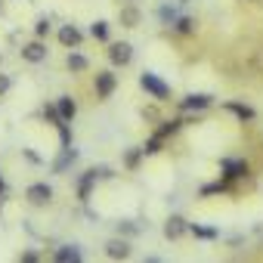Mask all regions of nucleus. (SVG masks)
Listing matches in <instances>:
<instances>
[{"mask_svg": "<svg viewBox=\"0 0 263 263\" xmlns=\"http://www.w3.org/2000/svg\"><path fill=\"white\" fill-rule=\"evenodd\" d=\"M140 87H143L149 96H155L158 102H167V99H171V87H167L158 74H152V71H143V74H140Z\"/></svg>", "mask_w": 263, "mask_h": 263, "instance_id": "f257e3e1", "label": "nucleus"}, {"mask_svg": "<svg viewBox=\"0 0 263 263\" xmlns=\"http://www.w3.org/2000/svg\"><path fill=\"white\" fill-rule=\"evenodd\" d=\"M25 201L34 204V208H47V204L53 201V186H47V183H31V186L25 189Z\"/></svg>", "mask_w": 263, "mask_h": 263, "instance_id": "f03ea898", "label": "nucleus"}, {"mask_svg": "<svg viewBox=\"0 0 263 263\" xmlns=\"http://www.w3.org/2000/svg\"><path fill=\"white\" fill-rule=\"evenodd\" d=\"M130 59H134V47H130L127 41H118V44H108V62L111 65H130Z\"/></svg>", "mask_w": 263, "mask_h": 263, "instance_id": "7ed1b4c3", "label": "nucleus"}, {"mask_svg": "<svg viewBox=\"0 0 263 263\" xmlns=\"http://www.w3.org/2000/svg\"><path fill=\"white\" fill-rule=\"evenodd\" d=\"M211 105H214V96H208V93H189L186 99H180L183 111H204Z\"/></svg>", "mask_w": 263, "mask_h": 263, "instance_id": "20e7f679", "label": "nucleus"}, {"mask_svg": "<svg viewBox=\"0 0 263 263\" xmlns=\"http://www.w3.org/2000/svg\"><path fill=\"white\" fill-rule=\"evenodd\" d=\"M115 87H118V74L115 71H99L96 74V96L99 99H108L115 93Z\"/></svg>", "mask_w": 263, "mask_h": 263, "instance_id": "39448f33", "label": "nucleus"}, {"mask_svg": "<svg viewBox=\"0 0 263 263\" xmlns=\"http://www.w3.org/2000/svg\"><path fill=\"white\" fill-rule=\"evenodd\" d=\"M223 180H238V177H248V161H241V158H223Z\"/></svg>", "mask_w": 263, "mask_h": 263, "instance_id": "423d86ee", "label": "nucleus"}, {"mask_svg": "<svg viewBox=\"0 0 263 263\" xmlns=\"http://www.w3.org/2000/svg\"><path fill=\"white\" fill-rule=\"evenodd\" d=\"M22 59L25 62H31V65H37V62H44L47 59V44L37 37V41H31V44H25L22 47Z\"/></svg>", "mask_w": 263, "mask_h": 263, "instance_id": "0eeeda50", "label": "nucleus"}, {"mask_svg": "<svg viewBox=\"0 0 263 263\" xmlns=\"http://www.w3.org/2000/svg\"><path fill=\"white\" fill-rule=\"evenodd\" d=\"M105 257H111V260H127V257H130V241H127V238H108V241H105Z\"/></svg>", "mask_w": 263, "mask_h": 263, "instance_id": "6e6552de", "label": "nucleus"}, {"mask_svg": "<svg viewBox=\"0 0 263 263\" xmlns=\"http://www.w3.org/2000/svg\"><path fill=\"white\" fill-rule=\"evenodd\" d=\"M186 232H189V223H186L183 217H177V214H174V217H171V220L164 223V238H171V241L183 238Z\"/></svg>", "mask_w": 263, "mask_h": 263, "instance_id": "1a4fd4ad", "label": "nucleus"}, {"mask_svg": "<svg viewBox=\"0 0 263 263\" xmlns=\"http://www.w3.org/2000/svg\"><path fill=\"white\" fill-rule=\"evenodd\" d=\"M53 260H56V263H81V260H84V254H81V248H78V245H62V248H56V251H53Z\"/></svg>", "mask_w": 263, "mask_h": 263, "instance_id": "9d476101", "label": "nucleus"}, {"mask_svg": "<svg viewBox=\"0 0 263 263\" xmlns=\"http://www.w3.org/2000/svg\"><path fill=\"white\" fill-rule=\"evenodd\" d=\"M81 41H84V34H81L74 25H62V28H59V44H62V47L78 50V47H81Z\"/></svg>", "mask_w": 263, "mask_h": 263, "instance_id": "9b49d317", "label": "nucleus"}, {"mask_svg": "<svg viewBox=\"0 0 263 263\" xmlns=\"http://www.w3.org/2000/svg\"><path fill=\"white\" fill-rule=\"evenodd\" d=\"M96 180H99V167H93V171H87V174L81 177V183H78V198H81V201L90 198V189L96 186Z\"/></svg>", "mask_w": 263, "mask_h": 263, "instance_id": "f8f14e48", "label": "nucleus"}, {"mask_svg": "<svg viewBox=\"0 0 263 263\" xmlns=\"http://www.w3.org/2000/svg\"><path fill=\"white\" fill-rule=\"evenodd\" d=\"M74 161H78V152H74L71 146H62V155L53 161V171H56V174H65V171H68Z\"/></svg>", "mask_w": 263, "mask_h": 263, "instance_id": "ddd939ff", "label": "nucleus"}, {"mask_svg": "<svg viewBox=\"0 0 263 263\" xmlns=\"http://www.w3.org/2000/svg\"><path fill=\"white\" fill-rule=\"evenodd\" d=\"M56 111H59V118L68 124V121L78 115V105H74V99H71V96H59V102H56Z\"/></svg>", "mask_w": 263, "mask_h": 263, "instance_id": "4468645a", "label": "nucleus"}, {"mask_svg": "<svg viewBox=\"0 0 263 263\" xmlns=\"http://www.w3.org/2000/svg\"><path fill=\"white\" fill-rule=\"evenodd\" d=\"M226 111H232L238 121H254V115H257V111H254L251 105H245V102H226Z\"/></svg>", "mask_w": 263, "mask_h": 263, "instance_id": "2eb2a0df", "label": "nucleus"}, {"mask_svg": "<svg viewBox=\"0 0 263 263\" xmlns=\"http://www.w3.org/2000/svg\"><path fill=\"white\" fill-rule=\"evenodd\" d=\"M140 19H143V16H140L137 7H124V10H121V25H124V28H137Z\"/></svg>", "mask_w": 263, "mask_h": 263, "instance_id": "dca6fc26", "label": "nucleus"}, {"mask_svg": "<svg viewBox=\"0 0 263 263\" xmlns=\"http://www.w3.org/2000/svg\"><path fill=\"white\" fill-rule=\"evenodd\" d=\"M65 65H68V71H74V74H78V71H87V68H90V62H87V56H81V53H74V50L68 53V59H65Z\"/></svg>", "mask_w": 263, "mask_h": 263, "instance_id": "f3484780", "label": "nucleus"}, {"mask_svg": "<svg viewBox=\"0 0 263 263\" xmlns=\"http://www.w3.org/2000/svg\"><path fill=\"white\" fill-rule=\"evenodd\" d=\"M189 232H192L195 238H217V235H220L214 226H195V223H189Z\"/></svg>", "mask_w": 263, "mask_h": 263, "instance_id": "a211bd4d", "label": "nucleus"}, {"mask_svg": "<svg viewBox=\"0 0 263 263\" xmlns=\"http://www.w3.org/2000/svg\"><path fill=\"white\" fill-rule=\"evenodd\" d=\"M90 34H93V41H108V22H93L90 25Z\"/></svg>", "mask_w": 263, "mask_h": 263, "instance_id": "6ab92c4d", "label": "nucleus"}, {"mask_svg": "<svg viewBox=\"0 0 263 263\" xmlns=\"http://www.w3.org/2000/svg\"><path fill=\"white\" fill-rule=\"evenodd\" d=\"M180 127H183V121H180V118H174V121H164V127L158 130V137H161V140H167L171 134H177Z\"/></svg>", "mask_w": 263, "mask_h": 263, "instance_id": "aec40b11", "label": "nucleus"}, {"mask_svg": "<svg viewBox=\"0 0 263 263\" xmlns=\"http://www.w3.org/2000/svg\"><path fill=\"white\" fill-rule=\"evenodd\" d=\"M174 28H177L180 34H192V31H195V22L186 19V16H177V19H174Z\"/></svg>", "mask_w": 263, "mask_h": 263, "instance_id": "412c9836", "label": "nucleus"}, {"mask_svg": "<svg viewBox=\"0 0 263 263\" xmlns=\"http://www.w3.org/2000/svg\"><path fill=\"white\" fill-rule=\"evenodd\" d=\"M140 158H143V149H127V155H124V167L134 171V167L140 164Z\"/></svg>", "mask_w": 263, "mask_h": 263, "instance_id": "4be33fe9", "label": "nucleus"}, {"mask_svg": "<svg viewBox=\"0 0 263 263\" xmlns=\"http://www.w3.org/2000/svg\"><path fill=\"white\" fill-rule=\"evenodd\" d=\"M161 143H164V140H161V137L155 134V137H152V140H149V143L143 146V155H158V152H161Z\"/></svg>", "mask_w": 263, "mask_h": 263, "instance_id": "5701e85b", "label": "nucleus"}, {"mask_svg": "<svg viewBox=\"0 0 263 263\" xmlns=\"http://www.w3.org/2000/svg\"><path fill=\"white\" fill-rule=\"evenodd\" d=\"M44 118L53 124V127H59V124H65L62 118H59V111H56V105H44Z\"/></svg>", "mask_w": 263, "mask_h": 263, "instance_id": "b1692460", "label": "nucleus"}, {"mask_svg": "<svg viewBox=\"0 0 263 263\" xmlns=\"http://www.w3.org/2000/svg\"><path fill=\"white\" fill-rule=\"evenodd\" d=\"M34 34H37L41 41L50 34V19H47V16H41V19H37V25H34Z\"/></svg>", "mask_w": 263, "mask_h": 263, "instance_id": "393cba45", "label": "nucleus"}, {"mask_svg": "<svg viewBox=\"0 0 263 263\" xmlns=\"http://www.w3.org/2000/svg\"><path fill=\"white\" fill-rule=\"evenodd\" d=\"M118 232H124V235H137L140 226H137V223H130V220H124V223H118Z\"/></svg>", "mask_w": 263, "mask_h": 263, "instance_id": "a878e982", "label": "nucleus"}, {"mask_svg": "<svg viewBox=\"0 0 263 263\" xmlns=\"http://www.w3.org/2000/svg\"><path fill=\"white\" fill-rule=\"evenodd\" d=\"M59 140H62V146H71V130H68V124H59Z\"/></svg>", "mask_w": 263, "mask_h": 263, "instance_id": "bb28decb", "label": "nucleus"}, {"mask_svg": "<svg viewBox=\"0 0 263 263\" xmlns=\"http://www.w3.org/2000/svg\"><path fill=\"white\" fill-rule=\"evenodd\" d=\"M158 16H161V22H174V19H177V10H174V7H161Z\"/></svg>", "mask_w": 263, "mask_h": 263, "instance_id": "cd10ccee", "label": "nucleus"}, {"mask_svg": "<svg viewBox=\"0 0 263 263\" xmlns=\"http://www.w3.org/2000/svg\"><path fill=\"white\" fill-rule=\"evenodd\" d=\"M19 260H25V263H34V260H41V254H37V251H22V254H19Z\"/></svg>", "mask_w": 263, "mask_h": 263, "instance_id": "c85d7f7f", "label": "nucleus"}, {"mask_svg": "<svg viewBox=\"0 0 263 263\" xmlns=\"http://www.w3.org/2000/svg\"><path fill=\"white\" fill-rule=\"evenodd\" d=\"M10 90V74H0V96Z\"/></svg>", "mask_w": 263, "mask_h": 263, "instance_id": "c756f323", "label": "nucleus"}, {"mask_svg": "<svg viewBox=\"0 0 263 263\" xmlns=\"http://www.w3.org/2000/svg\"><path fill=\"white\" fill-rule=\"evenodd\" d=\"M25 158H28V161H34V164H41V155H34V152H31V149H28V152H25Z\"/></svg>", "mask_w": 263, "mask_h": 263, "instance_id": "7c9ffc66", "label": "nucleus"}, {"mask_svg": "<svg viewBox=\"0 0 263 263\" xmlns=\"http://www.w3.org/2000/svg\"><path fill=\"white\" fill-rule=\"evenodd\" d=\"M0 195H7V183H4V177H0Z\"/></svg>", "mask_w": 263, "mask_h": 263, "instance_id": "2f4dec72", "label": "nucleus"}, {"mask_svg": "<svg viewBox=\"0 0 263 263\" xmlns=\"http://www.w3.org/2000/svg\"><path fill=\"white\" fill-rule=\"evenodd\" d=\"M180 4H189V0H180Z\"/></svg>", "mask_w": 263, "mask_h": 263, "instance_id": "473e14b6", "label": "nucleus"}]
</instances>
